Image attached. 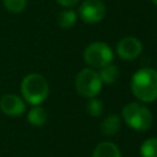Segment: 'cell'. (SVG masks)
I'll list each match as a JSON object with an SVG mask.
<instances>
[{"instance_id":"obj_7","label":"cell","mask_w":157,"mask_h":157,"mask_svg":"<svg viewBox=\"0 0 157 157\" xmlns=\"http://www.w3.org/2000/svg\"><path fill=\"white\" fill-rule=\"evenodd\" d=\"M142 52V43L135 37H125L117 44V53L124 60H134Z\"/></svg>"},{"instance_id":"obj_17","label":"cell","mask_w":157,"mask_h":157,"mask_svg":"<svg viewBox=\"0 0 157 157\" xmlns=\"http://www.w3.org/2000/svg\"><path fill=\"white\" fill-rule=\"evenodd\" d=\"M80 0H56V2L64 7H72L76 4H78Z\"/></svg>"},{"instance_id":"obj_14","label":"cell","mask_w":157,"mask_h":157,"mask_svg":"<svg viewBox=\"0 0 157 157\" xmlns=\"http://www.w3.org/2000/svg\"><path fill=\"white\" fill-rule=\"evenodd\" d=\"M142 157H157V137H150L145 140L140 147Z\"/></svg>"},{"instance_id":"obj_15","label":"cell","mask_w":157,"mask_h":157,"mask_svg":"<svg viewBox=\"0 0 157 157\" xmlns=\"http://www.w3.org/2000/svg\"><path fill=\"white\" fill-rule=\"evenodd\" d=\"M103 109H104V107H103L102 101H101V99H97V98H94V97L91 98L90 102H88L87 105H86L87 113H88L90 115H92V117H99V115L103 113Z\"/></svg>"},{"instance_id":"obj_16","label":"cell","mask_w":157,"mask_h":157,"mask_svg":"<svg viewBox=\"0 0 157 157\" xmlns=\"http://www.w3.org/2000/svg\"><path fill=\"white\" fill-rule=\"evenodd\" d=\"M2 4L6 10L13 13H20L26 9V0H2Z\"/></svg>"},{"instance_id":"obj_10","label":"cell","mask_w":157,"mask_h":157,"mask_svg":"<svg viewBox=\"0 0 157 157\" xmlns=\"http://www.w3.org/2000/svg\"><path fill=\"white\" fill-rule=\"evenodd\" d=\"M120 125H121L120 118L118 115H115V114H110L102 121L101 132L104 136H113L120 130Z\"/></svg>"},{"instance_id":"obj_1","label":"cell","mask_w":157,"mask_h":157,"mask_svg":"<svg viewBox=\"0 0 157 157\" xmlns=\"http://www.w3.org/2000/svg\"><path fill=\"white\" fill-rule=\"evenodd\" d=\"M132 94L141 102L150 103L157 99V70L142 67L131 77Z\"/></svg>"},{"instance_id":"obj_13","label":"cell","mask_w":157,"mask_h":157,"mask_svg":"<svg viewBox=\"0 0 157 157\" xmlns=\"http://www.w3.org/2000/svg\"><path fill=\"white\" fill-rule=\"evenodd\" d=\"M77 20V15L74 10L71 9H67V10H64L59 13L58 16V25L61 27V28H70L75 25Z\"/></svg>"},{"instance_id":"obj_6","label":"cell","mask_w":157,"mask_h":157,"mask_svg":"<svg viewBox=\"0 0 157 157\" xmlns=\"http://www.w3.org/2000/svg\"><path fill=\"white\" fill-rule=\"evenodd\" d=\"M105 11L107 9L102 0H86L78 7V16L83 22L93 25L104 18Z\"/></svg>"},{"instance_id":"obj_2","label":"cell","mask_w":157,"mask_h":157,"mask_svg":"<svg viewBox=\"0 0 157 157\" xmlns=\"http://www.w3.org/2000/svg\"><path fill=\"white\" fill-rule=\"evenodd\" d=\"M21 93L25 102L31 105H39L49 94V86L45 77L37 72L26 75L21 82Z\"/></svg>"},{"instance_id":"obj_11","label":"cell","mask_w":157,"mask_h":157,"mask_svg":"<svg viewBox=\"0 0 157 157\" xmlns=\"http://www.w3.org/2000/svg\"><path fill=\"white\" fill-rule=\"evenodd\" d=\"M47 110L40 105H33V108L27 114V120L33 126H42L47 121Z\"/></svg>"},{"instance_id":"obj_18","label":"cell","mask_w":157,"mask_h":157,"mask_svg":"<svg viewBox=\"0 0 157 157\" xmlns=\"http://www.w3.org/2000/svg\"><path fill=\"white\" fill-rule=\"evenodd\" d=\"M152 2H153V4L156 5V6H157V0H152Z\"/></svg>"},{"instance_id":"obj_5","label":"cell","mask_w":157,"mask_h":157,"mask_svg":"<svg viewBox=\"0 0 157 157\" xmlns=\"http://www.w3.org/2000/svg\"><path fill=\"white\" fill-rule=\"evenodd\" d=\"M83 59L92 67H102L113 61V50L104 42H93L86 47Z\"/></svg>"},{"instance_id":"obj_9","label":"cell","mask_w":157,"mask_h":157,"mask_svg":"<svg viewBox=\"0 0 157 157\" xmlns=\"http://www.w3.org/2000/svg\"><path fill=\"white\" fill-rule=\"evenodd\" d=\"M92 157H121V155L117 145L109 141H103L96 146Z\"/></svg>"},{"instance_id":"obj_8","label":"cell","mask_w":157,"mask_h":157,"mask_svg":"<svg viewBox=\"0 0 157 157\" xmlns=\"http://www.w3.org/2000/svg\"><path fill=\"white\" fill-rule=\"evenodd\" d=\"M0 109L9 117H20L26 110L25 101L13 93H6L0 98Z\"/></svg>"},{"instance_id":"obj_3","label":"cell","mask_w":157,"mask_h":157,"mask_svg":"<svg viewBox=\"0 0 157 157\" xmlns=\"http://www.w3.org/2000/svg\"><path fill=\"white\" fill-rule=\"evenodd\" d=\"M121 115L124 121L131 129L139 131L148 130L153 121L151 110L146 105L137 102H131L124 105L121 110Z\"/></svg>"},{"instance_id":"obj_4","label":"cell","mask_w":157,"mask_h":157,"mask_svg":"<svg viewBox=\"0 0 157 157\" xmlns=\"http://www.w3.org/2000/svg\"><path fill=\"white\" fill-rule=\"evenodd\" d=\"M102 86L103 82L99 77V74L92 69H83L76 75L75 78L76 91L86 98L96 97L101 92Z\"/></svg>"},{"instance_id":"obj_12","label":"cell","mask_w":157,"mask_h":157,"mask_svg":"<svg viewBox=\"0 0 157 157\" xmlns=\"http://www.w3.org/2000/svg\"><path fill=\"white\" fill-rule=\"evenodd\" d=\"M99 74V77L102 80L103 83H107V85H112L115 82V80L118 78L119 76V69L114 65V64H107L104 66L101 67V71L98 72Z\"/></svg>"}]
</instances>
